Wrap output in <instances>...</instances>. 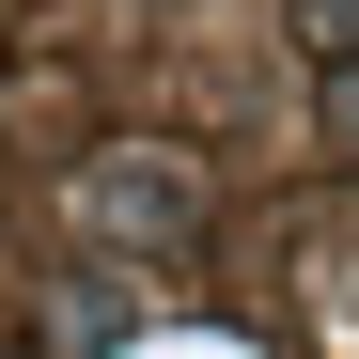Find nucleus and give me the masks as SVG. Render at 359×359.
<instances>
[{"instance_id":"2","label":"nucleus","mask_w":359,"mask_h":359,"mask_svg":"<svg viewBox=\"0 0 359 359\" xmlns=\"http://www.w3.org/2000/svg\"><path fill=\"white\" fill-rule=\"evenodd\" d=\"M328 126H344V156H359V63H344V94H328Z\"/></svg>"},{"instance_id":"1","label":"nucleus","mask_w":359,"mask_h":359,"mask_svg":"<svg viewBox=\"0 0 359 359\" xmlns=\"http://www.w3.org/2000/svg\"><path fill=\"white\" fill-rule=\"evenodd\" d=\"M79 203H94V234H172V219H188V172H156V156H109Z\"/></svg>"},{"instance_id":"3","label":"nucleus","mask_w":359,"mask_h":359,"mask_svg":"<svg viewBox=\"0 0 359 359\" xmlns=\"http://www.w3.org/2000/svg\"><path fill=\"white\" fill-rule=\"evenodd\" d=\"M313 16H328V32H359V0H313Z\"/></svg>"}]
</instances>
